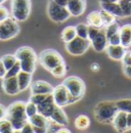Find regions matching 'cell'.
<instances>
[{
	"label": "cell",
	"instance_id": "obj_1",
	"mask_svg": "<svg viewBox=\"0 0 131 133\" xmlns=\"http://www.w3.org/2000/svg\"><path fill=\"white\" fill-rule=\"evenodd\" d=\"M12 125L15 130H21L23 126L28 122L26 115V102L17 100L8 105L5 117Z\"/></svg>",
	"mask_w": 131,
	"mask_h": 133
},
{
	"label": "cell",
	"instance_id": "obj_2",
	"mask_svg": "<svg viewBox=\"0 0 131 133\" xmlns=\"http://www.w3.org/2000/svg\"><path fill=\"white\" fill-rule=\"evenodd\" d=\"M16 59L19 62L22 71L33 74L36 70L38 56L35 50L30 46H22L15 53Z\"/></svg>",
	"mask_w": 131,
	"mask_h": 133
},
{
	"label": "cell",
	"instance_id": "obj_3",
	"mask_svg": "<svg viewBox=\"0 0 131 133\" xmlns=\"http://www.w3.org/2000/svg\"><path fill=\"white\" fill-rule=\"evenodd\" d=\"M117 113H118V108L116 105V101H111V100H104L98 102L93 110L95 119L98 122L104 124L112 123Z\"/></svg>",
	"mask_w": 131,
	"mask_h": 133
},
{
	"label": "cell",
	"instance_id": "obj_4",
	"mask_svg": "<svg viewBox=\"0 0 131 133\" xmlns=\"http://www.w3.org/2000/svg\"><path fill=\"white\" fill-rule=\"evenodd\" d=\"M38 61H39L40 65L48 72L53 70L58 65L65 63L64 57L62 56V54L58 51L54 49H50V48L41 51V53L38 56Z\"/></svg>",
	"mask_w": 131,
	"mask_h": 133
},
{
	"label": "cell",
	"instance_id": "obj_5",
	"mask_svg": "<svg viewBox=\"0 0 131 133\" xmlns=\"http://www.w3.org/2000/svg\"><path fill=\"white\" fill-rule=\"evenodd\" d=\"M63 84L68 89L69 93L77 101H79L84 96L86 86L81 78H79L77 76H70L64 80Z\"/></svg>",
	"mask_w": 131,
	"mask_h": 133
},
{
	"label": "cell",
	"instance_id": "obj_6",
	"mask_svg": "<svg viewBox=\"0 0 131 133\" xmlns=\"http://www.w3.org/2000/svg\"><path fill=\"white\" fill-rule=\"evenodd\" d=\"M46 12H47L48 17L53 23L61 24V23H64L66 21H68L71 17V15H70V12L66 6L56 4L52 0H49L48 3H47Z\"/></svg>",
	"mask_w": 131,
	"mask_h": 133
},
{
	"label": "cell",
	"instance_id": "obj_7",
	"mask_svg": "<svg viewBox=\"0 0 131 133\" xmlns=\"http://www.w3.org/2000/svg\"><path fill=\"white\" fill-rule=\"evenodd\" d=\"M21 31V27L18 22H16L14 17H7L4 21L0 22V40L7 41L15 38L18 35Z\"/></svg>",
	"mask_w": 131,
	"mask_h": 133
},
{
	"label": "cell",
	"instance_id": "obj_8",
	"mask_svg": "<svg viewBox=\"0 0 131 133\" xmlns=\"http://www.w3.org/2000/svg\"><path fill=\"white\" fill-rule=\"evenodd\" d=\"M31 12V0H12L11 14L16 22H25Z\"/></svg>",
	"mask_w": 131,
	"mask_h": 133
},
{
	"label": "cell",
	"instance_id": "obj_9",
	"mask_svg": "<svg viewBox=\"0 0 131 133\" xmlns=\"http://www.w3.org/2000/svg\"><path fill=\"white\" fill-rule=\"evenodd\" d=\"M65 44L66 50L68 51V53L74 56H80L82 54H84L91 45L88 39H84L78 36Z\"/></svg>",
	"mask_w": 131,
	"mask_h": 133
},
{
	"label": "cell",
	"instance_id": "obj_10",
	"mask_svg": "<svg viewBox=\"0 0 131 133\" xmlns=\"http://www.w3.org/2000/svg\"><path fill=\"white\" fill-rule=\"evenodd\" d=\"M52 96H53L54 103L61 108H64V107H67L69 104L77 102V100L69 93L68 89L66 88V86L63 83L57 85L56 87H54L53 92H52Z\"/></svg>",
	"mask_w": 131,
	"mask_h": 133
},
{
	"label": "cell",
	"instance_id": "obj_11",
	"mask_svg": "<svg viewBox=\"0 0 131 133\" xmlns=\"http://www.w3.org/2000/svg\"><path fill=\"white\" fill-rule=\"evenodd\" d=\"M90 44L96 52H102L107 49L109 43H108V38H107L106 31H104V27L100 28L97 35L90 41Z\"/></svg>",
	"mask_w": 131,
	"mask_h": 133
},
{
	"label": "cell",
	"instance_id": "obj_12",
	"mask_svg": "<svg viewBox=\"0 0 131 133\" xmlns=\"http://www.w3.org/2000/svg\"><path fill=\"white\" fill-rule=\"evenodd\" d=\"M30 89L31 94H51L53 92L54 87L46 81L37 80L31 83Z\"/></svg>",
	"mask_w": 131,
	"mask_h": 133
},
{
	"label": "cell",
	"instance_id": "obj_13",
	"mask_svg": "<svg viewBox=\"0 0 131 133\" xmlns=\"http://www.w3.org/2000/svg\"><path fill=\"white\" fill-rule=\"evenodd\" d=\"M86 0H69L67 8L71 17H80L84 14L86 9Z\"/></svg>",
	"mask_w": 131,
	"mask_h": 133
},
{
	"label": "cell",
	"instance_id": "obj_14",
	"mask_svg": "<svg viewBox=\"0 0 131 133\" xmlns=\"http://www.w3.org/2000/svg\"><path fill=\"white\" fill-rule=\"evenodd\" d=\"M55 107H56V104L54 103L53 96H52V93H51L41 103L37 104V110H38L39 114H41L42 116L46 117L47 119H49Z\"/></svg>",
	"mask_w": 131,
	"mask_h": 133
},
{
	"label": "cell",
	"instance_id": "obj_15",
	"mask_svg": "<svg viewBox=\"0 0 131 133\" xmlns=\"http://www.w3.org/2000/svg\"><path fill=\"white\" fill-rule=\"evenodd\" d=\"M1 86H2L3 91L8 95H16L21 92L19 88H18V83H17L16 77L3 78Z\"/></svg>",
	"mask_w": 131,
	"mask_h": 133
},
{
	"label": "cell",
	"instance_id": "obj_16",
	"mask_svg": "<svg viewBox=\"0 0 131 133\" xmlns=\"http://www.w3.org/2000/svg\"><path fill=\"white\" fill-rule=\"evenodd\" d=\"M114 128L119 133L126 132L127 129V114L121 111H118V113L116 114L114 120L112 122Z\"/></svg>",
	"mask_w": 131,
	"mask_h": 133
},
{
	"label": "cell",
	"instance_id": "obj_17",
	"mask_svg": "<svg viewBox=\"0 0 131 133\" xmlns=\"http://www.w3.org/2000/svg\"><path fill=\"white\" fill-rule=\"evenodd\" d=\"M49 120L60 126H67L69 124V119H68V116L65 113V111L63 110V108L57 107V105L54 108Z\"/></svg>",
	"mask_w": 131,
	"mask_h": 133
},
{
	"label": "cell",
	"instance_id": "obj_18",
	"mask_svg": "<svg viewBox=\"0 0 131 133\" xmlns=\"http://www.w3.org/2000/svg\"><path fill=\"white\" fill-rule=\"evenodd\" d=\"M106 51L110 58H112L114 61H122V58L127 50L123 45L119 44V45H108Z\"/></svg>",
	"mask_w": 131,
	"mask_h": 133
},
{
	"label": "cell",
	"instance_id": "obj_19",
	"mask_svg": "<svg viewBox=\"0 0 131 133\" xmlns=\"http://www.w3.org/2000/svg\"><path fill=\"white\" fill-rule=\"evenodd\" d=\"M119 34L121 39V45H123L126 49L131 47V24L120 27Z\"/></svg>",
	"mask_w": 131,
	"mask_h": 133
},
{
	"label": "cell",
	"instance_id": "obj_20",
	"mask_svg": "<svg viewBox=\"0 0 131 133\" xmlns=\"http://www.w3.org/2000/svg\"><path fill=\"white\" fill-rule=\"evenodd\" d=\"M16 79H17L19 91L22 92V91H25L26 89H28L30 87V85L32 83V74L24 72V71H21L17 74Z\"/></svg>",
	"mask_w": 131,
	"mask_h": 133
},
{
	"label": "cell",
	"instance_id": "obj_21",
	"mask_svg": "<svg viewBox=\"0 0 131 133\" xmlns=\"http://www.w3.org/2000/svg\"><path fill=\"white\" fill-rule=\"evenodd\" d=\"M100 8L109 11L116 17H124L121 6L119 2H110V3H100Z\"/></svg>",
	"mask_w": 131,
	"mask_h": 133
},
{
	"label": "cell",
	"instance_id": "obj_22",
	"mask_svg": "<svg viewBox=\"0 0 131 133\" xmlns=\"http://www.w3.org/2000/svg\"><path fill=\"white\" fill-rule=\"evenodd\" d=\"M28 121L33 125V127H49V119H47L46 117L42 116L41 114H36L33 117L29 118Z\"/></svg>",
	"mask_w": 131,
	"mask_h": 133
},
{
	"label": "cell",
	"instance_id": "obj_23",
	"mask_svg": "<svg viewBox=\"0 0 131 133\" xmlns=\"http://www.w3.org/2000/svg\"><path fill=\"white\" fill-rule=\"evenodd\" d=\"M86 23L88 26H92L96 28H103L99 11H91L86 17Z\"/></svg>",
	"mask_w": 131,
	"mask_h": 133
},
{
	"label": "cell",
	"instance_id": "obj_24",
	"mask_svg": "<svg viewBox=\"0 0 131 133\" xmlns=\"http://www.w3.org/2000/svg\"><path fill=\"white\" fill-rule=\"evenodd\" d=\"M75 37H77V33H76V28L74 26H68V27H66L65 29L62 31V34H61V38H62V40L65 43L70 42Z\"/></svg>",
	"mask_w": 131,
	"mask_h": 133
},
{
	"label": "cell",
	"instance_id": "obj_25",
	"mask_svg": "<svg viewBox=\"0 0 131 133\" xmlns=\"http://www.w3.org/2000/svg\"><path fill=\"white\" fill-rule=\"evenodd\" d=\"M74 124L78 130H85L90 126V119L86 115H79L76 117Z\"/></svg>",
	"mask_w": 131,
	"mask_h": 133
},
{
	"label": "cell",
	"instance_id": "obj_26",
	"mask_svg": "<svg viewBox=\"0 0 131 133\" xmlns=\"http://www.w3.org/2000/svg\"><path fill=\"white\" fill-rule=\"evenodd\" d=\"M116 105L118 111L124 112L126 114H131V99L130 98H123L116 101Z\"/></svg>",
	"mask_w": 131,
	"mask_h": 133
},
{
	"label": "cell",
	"instance_id": "obj_27",
	"mask_svg": "<svg viewBox=\"0 0 131 133\" xmlns=\"http://www.w3.org/2000/svg\"><path fill=\"white\" fill-rule=\"evenodd\" d=\"M99 14H100V17H101L103 27H107V26H109V25H111V24L116 22V17L113 16L112 14H110L109 11L104 10V9H101L99 11Z\"/></svg>",
	"mask_w": 131,
	"mask_h": 133
},
{
	"label": "cell",
	"instance_id": "obj_28",
	"mask_svg": "<svg viewBox=\"0 0 131 133\" xmlns=\"http://www.w3.org/2000/svg\"><path fill=\"white\" fill-rule=\"evenodd\" d=\"M0 59H1V62H2V64H3V66H4L6 71L9 70L17 62V59H16L15 54H5Z\"/></svg>",
	"mask_w": 131,
	"mask_h": 133
},
{
	"label": "cell",
	"instance_id": "obj_29",
	"mask_svg": "<svg viewBox=\"0 0 131 133\" xmlns=\"http://www.w3.org/2000/svg\"><path fill=\"white\" fill-rule=\"evenodd\" d=\"M51 75L55 78H63L65 77L66 74H67V66H66L65 63L58 65L57 66H55L53 70L50 71Z\"/></svg>",
	"mask_w": 131,
	"mask_h": 133
},
{
	"label": "cell",
	"instance_id": "obj_30",
	"mask_svg": "<svg viewBox=\"0 0 131 133\" xmlns=\"http://www.w3.org/2000/svg\"><path fill=\"white\" fill-rule=\"evenodd\" d=\"M124 17H131V0H119L118 1Z\"/></svg>",
	"mask_w": 131,
	"mask_h": 133
},
{
	"label": "cell",
	"instance_id": "obj_31",
	"mask_svg": "<svg viewBox=\"0 0 131 133\" xmlns=\"http://www.w3.org/2000/svg\"><path fill=\"white\" fill-rule=\"evenodd\" d=\"M15 129L11 125V123L6 119L0 120V133H14Z\"/></svg>",
	"mask_w": 131,
	"mask_h": 133
},
{
	"label": "cell",
	"instance_id": "obj_32",
	"mask_svg": "<svg viewBox=\"0 0 131 133\" xmlns=\"http://www.w3.org/2000/svg\"><path fill=\"white\" fill-rule=\"evenodd\" d=\"M75 28H76V33H77L78 37H81V38H84V39H88V25L87 24L80 23Z\"/></svg>",
	"mask_w": 131,
	"mask_h": 133
},
{
	"label": "cell",
	"instance_id": "obj_33",
	"mask_svg": "<svg viewBox=\"0 0 131 133\" xmlns=\"http://www.w3.org/2000/svg\"><path fill=\"white\" fill-rule=\"evenodd\" d=\"M22 71V68H21V64H19V62L17 61L16 64L14 65V66H11L9 70H7L6 71V74H5V76H4V78H10V77H16L17 76V74L19 73Z\"/></svg>",
	"mask_w": 131,
	"mask_h": 133
},
{
	"label": "cell",
	"instance_id": "obj_34",
	"mask_svg": "<svg viewBox=\"0 0 131 133\" xmlns=\"http://www.w3.org/2000/svg\"><path fill=\"white\" fill-rule=\"evenodd\" d=\"M36 114H38L37 105L30 100L28 102H26V115L28 117V119L33 117L34 115H36Z\"/></svg>",
	"mask_w": 131,
	"mask_h": 133
},
{
	"label": "cell",
	"instance_id": "obj_35",
	"mask_svg": "<svg viewBox=\"0 0 131 133\" xmlns=\"http://www.w3.org/2000/svg\"><path fill=\"white\" fill-rule=\"evenodd\" d=\"M119 30H120V26H119V24H118L117 22H115V23H113V24H111V25L104 27V31H106L107 38L111 37V36L114 35V34L118 33Z\"/></svg>",
	"mask_w": 131,
	"mask_h": 133
},
{
	"label": "cell",
	"instance_id": "obj_36",
	"mask_svg": "<svg viewBox=\"0 0 131 133\" xmlns=\"http://www.w3.org/2000/svg\"><path fill=\"white\" fill-rule=\"evenodd\" d=\"M48 95L49 94H32L31 97H30V101L34 102V103L37 105V104L41 103Z\"/></svg>",
	"mask_w": 131,
	"mask_h": 133
},
{
	"label": "cell",
	"instance_id": "obj_37",
	"mask_svg": "<svg viewBox=\"0 0 131 133\" xmlns=\"http://www.w3.org/2000/svg\"><path fill=\"white\" fill-rule=\"evenodd\" d=\"M108 43H109V45H119V44H121V39H120L119 32L112 35L111 37H109L108 38Z\"/></svg>",
	"mask_w": 131,
	"mask_h": 133
},
{
	"label": "cell",
	"instance_id": "obj_38",
	"mask_svg": "<svg viewBox=\"0 0 131 133\" xmlns=\"http://www.w3.org/2000/svg\"><path fill=\"white\" fill-rule=\"evenodd\" d=\"M100 30V28H96V27H92V26H88V40L91 41L96 35L98 34Z\"/></svg>",
	"mask_w": 131,
	"mask_h": 133
},
{
	"label": "cell",
	"instance_id": "obj_39",
	"mask_svg": "<svg viewBox=\"0 0 131 133\" xmlns=\"http://www.w3.org/2000/svg\"><path fill=\"white\" fill-rule=\"evenodd\" d=\"M21 133H34V127H33V125L28 121L24 126H23V128L19 130Z\"/></svg>",
	"mask_w": 131,
	"mask_h": 133
},
{
	"label": "cell",
	"instance_id": "obj_40",
	"mask_svg": "<svg viewBox=\"0 0 131 133\" xmlns=\"http://www.w3.org/2000/svg\"><path fill=\"white\" fill-rule=\"evenodd\" d=\"M9 17V12H8V9L3 6V5H0V22L4 21L5 18Z\"/></svg>",
	"mask_w": 131,
	"mask_h": 133
},
{
	"label": "cell",
	"instance_id": "obj_41",
	"mask_svg": "<svg viewBox=\"0 0 131 133\" xmlns=\"http://www.w3.org/2000/svg\"><path fill=\"white\" fill-rule=\"evenodd\" d=\"M122 64H123V66H131V51H126V53L122 58Z\"/></svg>",
	"mask_w": 131,
	"mask_h": 133
},
{
	"label": "cell",
	"instance_id": "obj_42",
	"mask_svg": "<svg viewBox=\"0 0 131 133\" xmlns=\"http://www.w3.org/2000/svg\"><path fill=\"white\" fill-rule=\"evenodd\" d=\"M6 110H7V108H5L3 104H0V120L4 119L6 117Z\"/></svg>",
	"mask_w": 131,
	"mask_h": 133
},
{
	"label": "cell",
	"instance_id": "obj_43",
	"mask_svg": "<svg viewBox=\"0 0 131 133\" xmlns=\"http://www.w3.org/2000/svg\"><path fill=\"white\" fill-rule=\"evenodd\" d=\"M48 128L46 127H34V133H47Z\"/></svg>",
	"mask_w": 131,
	"mask_h": 133
},
{
	"label": "cell",
	"instance_id": "obj_44",
	"mask_svg": "<svg viewBox=\"0 0 131 133\" xmlns=\"http://www.w3.org/2000/svg\"><path fill=\"white\" fill-rule=\"evenodd\" d=\"M123 72H124L125 76H127L128 78H131V66H123Z\"/></svg>",
	"mask_w": 131,
	"mask_h": 133
},
{
	"label": "cell",
	"instance_id": "obj_45",
	"mask_svg": "<svg viewBox=\"0 0 131 133\" xmlns=\"http://www.w3.org/2000/svg\"><path fill=\"white\" fill-rule=\"evenodd\" d=\"M5 74H6V70H5V68H4L2 62H1V59H0V78L3 79L4 76H5Z\"/></svg>",
	"mask_w": 131,
	"mask_h": 133
},
{
	"label": "cell",
	"instance_id": "obj_46",
	"mask_svg": "<svg viewBox=\"0 0 131 133\" xmlns=\"http://www.w3.org/2000/svg\"><path fill=\"white\" fill-rule=\"evenodd\" d=\"M53 2H55L56 4H60L62 6H66L67 7V4H68V1L69 0H52Z\"/></svg>",
	"mask_w": 131,
	"mask_h": 133
},
{
	"label": "cell",
	"instance_id": "obj_47",
	"mask_svg": "<svg viewBox=\"0 0 131 133\" xmlns=\"http://www.w3.org/2000/svg\"><path fill=\"white\" fill-rule=\"evenodd\" d=\"M127 129L131 130V114H127Z\"/></svg>",
	"mask_w": 131,
	"mask_h": 133
},
{
	"label": "cell",
	"instance_id": "obj_48",
	"mask_svg": "<svg viewBox=\"0 0 131 133\" xmlns=\"http://www.w3.org/2000/svg\"><path fill=\"white\" fill-rule=\"evenodd\" d=\"M55 133H72L68 128H60Z\"/></svg>",
	"mask_w": 131,
	"mask_h": 133
},
{
	"label": "cell",
	"instance_id": "obj_49",
	"mask_svg": "<svg viewBox=\"0 0 131 133\" xmlns=\"http://www.w3.org/2000/svg\"><path fill=\"white\" fill-rule=\"evenodd\" d=\"M91 70H92L93 72H97L98 70H99V65L96 64V63L92 64V65H91Z\"/></svg>",
	"mask_w": 131,
	"mask_h": 133
},
{
	"label": "cell",
	"instance_id": "obj_50",
	"mask_svg": "<svg viewBox=\"0 0 131 133\" xmlns=\"http://www.w3.org/2000/svg\"><path fill=\"white\" fill-rule=\"evenodd\" d=\"M99 3H110V2H118L119 0H98Z\"/></svg>",
	"mask_w": 131,
	"mask_h": 133
},
{
	"label": "cell",
	"instance_id": "obj_51",
	"mask_svg": "<svg viewBox=\"0 0 131 133\" xmlns=\"http://www.w3.org/2000/svg\"><path fill=\"white\" fill-rule=\"evenodd\" d=\"M14 133H21V131H19V130H15V132Z\"/></svg>",
	"mask_w": 131,
	"mask_h": 133
},
{
	"label": "cell",
	"instance_id": "obj_52",
	"mask_svg": "<svg viewBox=\"0 0 131 133\" xmlns=\"http://www.w3.org/2000/svg\"><path fill=\"white\" fill-rule=\"evenodd\" d=\"M4 1H5V0H0V5H1V4H2Z\"/></svg>",
	"mask_w": 131,
	"mask_h": 133
}]
</instances>
